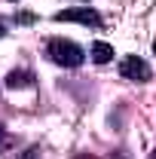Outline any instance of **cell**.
<instances>
[{"instance_id":"obj_9","label":"cell","mask_w":156,"mask_h":159,"mask_svg":"<svg viewBox=\"0 0 156 159\" xmlns=\"http://www.w3.org/2000/svg\"><path fill=\"white\" fill-rule=\"evenodd\" d=\"M150 159H156V150H153V153H150Z\"/></svg>"},{"instance_id":"obj_1","label":"cell","mask_w":156,"mask_h":159,"mask_svg":"<svg viewBox=\"0 0 156 159\" xmlns=\"http://www.w3.org/2000/svg\"><path fill=\"white\" fill-rule=\"evenodd\" d=\"M46 55L52 64H58V67H80L83 61H86V49L77 46L74 40H64V37H55L46 43Z\"/></svg>"},{"instance_id":"obj_6","label":"cell","mask_w":156,"mask_h":159,"mask_svg":"<svg viewBox=\"0 0 156 159\" xmlns=\"http://www.w3.org/2000/svg\"><path fill=\"white\" fill-rule=\"evenodd\" d=\"M37 156H40V150H37V147H31V150H28L21 159H37Z\"/></svg>"},{"instance_id":"obj_10","label":"cell","mask_w":156,"mask_h":159,"mask_svg":"<svg viewBox=\"0 0 156 159\" xmlns=\"http://www.w3.org/2000/svg\"><path fill=\"white\" fill-rule=\"evenodd\" d=\"M153 55H156V40H153Z\"/></svg>"},{"instance_id":"obj_7","label":"cell","mask_w":156,"mask_h":159,"mask_svg":"<svg viewBox=\"0 0 156 159\" xmlns=\"http://www.w3.org/2000/svg\"><path fill=\"white\" fill-rule=\"evenodd\" d=\"M107 159H129V156H122V153H110Z\"/></svg>"},{"instance_id":"obj_12","label":"cell","mask_w":156,"mask_h":159,"mask_svg":"<svg viewBox=\"0 0 156 159\" xmlns=\"http://www.w3.org/2000/svg\"><path fill=\"white\" fill-rule=\"evenodd\" d=\"M12 3H19V0H12Z\"/></svg>"},{"instance_id":"obj_14","label":"cell","mask_w":156,"mask_h":159,"mask_svg":"<svg viewBox=\"0 0 156 159\" xmlns=\"http://www.w3.org/2000/svg\"><path fill=\"white\" fill-rule=\"evenodd\" d=\"M83 159H86V156H83Z\"/></svg>"},{"instance_id":"obj_8","label":"cell","mask_w":156,"mask_h":159,"mask_svg":"<svg viewBox=\"0 0 156 159\" xmlns=\"http://www.w3.org/2000/svg\"><path fill=\"white\" fill-rule=\"evenodd\" d=\"M0 37H6V25L3 21H0Z\"/></svg>"},{"instance_id":"obj_3","label":"cell","mask_w":156,"mask_h":159,"mask_svg":"<svg viewBox=\"0 0 156 159\" xmlns=\"http://www.w3.org/2000/svg\"><path fill=\"white\" fill-rule=\"evenodd\" d=\"M55 21H77V25H86V28H101V16H98L92 6H77V9H61L52 16Z\"/></svg>"},{"instance_id":"obj_4","label":"cell","mask_w":156,"mask_h":159,"mask_svg":"<svg viewBox=\"0 0 156 159\" xmlns=\"http://www.w3.org/2000/svg\"><path fill=\"white\" fill-rule=\"evenodd\" d=\"M34 83H37V77L31 70H9V77H6V86L9 89H31Z\"/></svg>"},{"instance_id":"obj_11","label":"cell","mask_w":156,"mask_h":159,"mask_svg":"<svg viewBox=\"0 0 156 159\" xmlns=\"http://www.w3.org/2000/svg\"><path fill=\"white\" fill-rule=\"evenodd\" d=\"M0 138H3V129H0Z\"/></svg>"},{"instance_id":"obj_13","label":"cell","mask_w":156,"mask_h":159,"mask_svg":"<svg viewBox=\"0 0 156 159\" xmlns=\"http://www.w3.org/2000/svg\"><path fill=\"white\" fill-rule=\"evenodd\" d=\"M86 3H89V0H86Z\"/></svg>"},{"instance_id":"obj_2","label":"cell","mask_w":156,"mask_h":159,"mask_svg":"<svg viewBox=\"0 0 156 159\" xmlns=\"http://www.w3.org/2000/svg\"><path fill=\"white\" fill-rule=\"evenodd\" d=\"M119 77L122 80H132V83H147V80L153 77V70H150V64L144 58H138V55H126V58L119 61Z\"/></svg>"},{"instance_id":"obj_5","label":"cell","mask_w":156,"mask_h":159,"mask_svg":"<svg viewBox=\"0 0 156 159\" xmlns=\"http://www.w3.org/2000/svg\"><path fill=\"white\" fill-rule=\"evenodd\" d=\"M89 55H92V61H95V64H107V61L113 58V46H110V43H101V40H98V43H92Z\"/></svg>"}]
</instances>
